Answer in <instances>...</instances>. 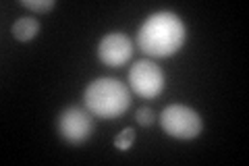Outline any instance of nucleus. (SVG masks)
<instances>
[{
	"instance_id": "nucleus-1",
	"label": "nucleus",
	"mask_w": 249,
	"mask_h": 166,
	"mask_svg": "<svg viewBox=\"0 0 249 166\" xmlns=\"http://www.w3.org/2000/svg\"><path fill=\"white\" fill-rule=\"evenodd\" d=\"M187 31L178 15L158 11L150 15L137 31V46L152 58H168L183 48Z\"/></svg>"
},
{
	"instance_id": "nucleus-7",
	"label": "nucleus",
	"mask_w": 249,
	"mask_h": 166,
	"mask_svg": "<svg viewBox=\"0 0 249 166\" xmlns=\"http://www.w3.org/2000/svg\"><path fill=\"white\" fill-rule=\"evenodd\" d=\"M13 36L15 39H19V42H29V39H34L37 34H40V21L34 19V17H21L13 23Z\"/></svg>"
},
{
	"instance_id": "nucleus-6",
	"label": "nucleus",
	"mask_w": 249,
	"mask_h": 166,
	"mask_svg": "<svg viewBox=\"0 0 249 166\" xmlns=\"http://www.w3.org/2000/svg\"><path fill=\"white\" fill-rule=\"evenodd\" d=\"M131 56H133V42L121 31H110L100 39L98 58L106 67H123Z\"/></svg>"
},
{
	"instance_id": "nucleus-3",
	"label": "nucleus",
	"mask_w": 249,
	"mask_h": 166,
	"mask_svg": "<svg viewBox=\"0 0 249 166\" xmlns=\"http://www.w3.org/2000/svg\"><path fill=\"white\" fill-rule=\"evenodd\" d=\"M160 127L166 135L175 139H196L199 137L204 123L197 110L185 104H170L160 112Z\"/></svg>"
},
{
	"instance_id": "nucleus-2",
	"label": "nucleus",
	"mask_w": 249,
	"mask_h": 166,
	"mask_svg": "<svg viewBox=\"0 0 249 166\" xmlns=\"http://www.w3.org/2000/svg\"><path fill=\"white\" fill-rule=\"evenodd\" d=\"M83 104L98 118H119L131 106V93L119 79L100 77L85 88Z\"/></svg>"
},
{
	"instance_id": "nucleus-10",
	"label": "nucleus",
	"mask_w": 249,
	"mask_h": 166,
	"mask_svg": "<svg viewBox=\"0 0 249 166\" xmlns=\"http://www.w3.org/2000/svg\"><path fill=\"white\" fill-rule=\"evenodd\" d=\"M135 121L142 125V127H152V125L158 121V114H156L150 106H143L135 112Z\"/></svg>"
},
{
	"instance_id": "nucleus-4",
	"label": "nucleus",
	"mask_w": 249,
	"mask_h": 166,
	"mask_svg": "<svg viewBox=\"0 0 249 166\" xmlns=\"http://www.w3.org/2000/svg\"><path fill=\"white\" fill-rule=\"evenodd\" d=\"M56 129L58 135L71 146H81L85 144L96 125H93V114L88 108L81 106H67L56 118Z\"/></svg>"
},
{
	"instance_id": "nucleus-9",
	"label": "nucleus",
	"mask_w": 249,
	"mask_h": 166,
	"mask_svg": "<svg viewBox=\"0 0 249 166\" xmlns=\"http://www.w3.org/2000/svg\"><path fill=\"white\" fill-rule=\"evenodd\" d=\"M21 4L29 11H36V13H48L56 6L54 0H21Z\"/></svg>"
},
{
	"instance_id": "nucleus-8",
	"label": "nucleus",
	"mask_w": 249,
	"mask_h": 166,
	"mask_svg": "<svg viewBox=\"0 0 249 166\" xmlns=\"http://www.w3.org/2000/svg\"><path fill=\"white\" fill-rule=\"evenodd\" d=\"M133 141H135V129L127 127L114 137V148L121 149V152H127V149H131V146H133Z\"/></svg>"
},
{
	"instance_id": "nucleus-5",
	"label": "nucleus",
	"mask_w": 249,
	"mask_h": 166,
	"mask_svg": "<svg viewBox=\"0 0 249 166\" xmlns=\"http://www.w3.org/2000/svg\"><path fill=\"white\" fill-rule=\"evenodd\" d=\"M164 73L154 60H137L129 69V88L145 100L158 98L164 92Z\"/></svg>"
}]
</instances>
